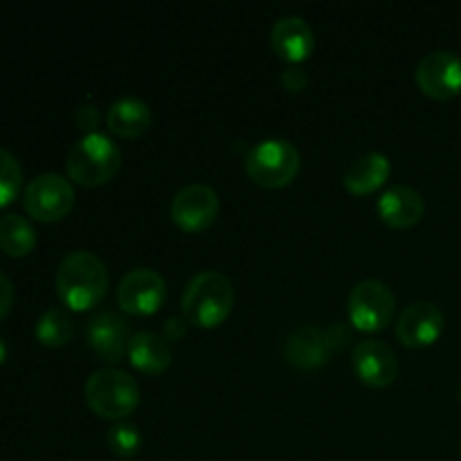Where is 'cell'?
<instances>
[{
  "mask_svg": "<svg viewBox=\"0 0 461 461\" xmlns=\"http://www.w3.org/2000/svg\"><path fill=\"white\" fill-rule=\"evenodd\" d=\"M57 293L70 309L86 311L106 295V264L90 250H75L61 259L57 268Z\"/></svg>",
  "mask_w": 461,
  "mask_h": 461,
  "instance_id": "6da1fadb",
  "label": "cell"
},
{
  "mask_svg": "<svg viewBox=\"0 0 461 461\" xmlns=\"http://www.w3.org/2000/svg\"><path fill=\"white\" fill-rule=\"evenodd\" d=\"M185 318L198 327H216L234 306V286L219 270H203L194 275L183 291Z\"/></svg>",
  "mask_w": 461,
  "mask_h": 461,
  "instance_id": "7a4b0ae2",
  "label": "cell"
},
{
  "mask_svg": "<svg viewBox=\"0 0 461 461\" xmlns=\"http://www.w3.org/2000/svg\"><path fill=\"white\" fill-rule=\"evenodd\" d=\"M120 165L122 151L115 140L108 138L106 133H97V131L77 140L66 158L70 178L79 185H88V187L111 180L120 171Z\"/></svg>",
  "mask_w": 461,
  "mask_h": 461,
  "instance_id": "3957f363",
  "label": "cell"
},
{
  "mask_svg": "<svg viewBox=\"0 0 461 461\" xmlns=\"http://www.w3.org/2000/svg\"><path fill=\"white\" fill-rule=\"evenodd\" d=\"M86 401L104 419H124L140 403V385L129 372L104 367L86 381Z\"/></svg>",
  "mask_w": 461,
  "mask_h": 461,
  "instance_id": "277c9868",
  "label": "cell"
},
{
  "mask_svg": "<svg viewBox=\"0 0 461 461\" xmlns=\"http://www.w3.org/2000/svg\"><path fill=\"white\" fill-rule=\"evenodd\" d=\"M246 171L257 185H264V187H284L300 171V151L288 140H259V142L248 149Z\"/></svg>",
  "mask_w": 461,
  "mask_h": 461,
  "instance_id": "5b68a950",
  "label": "cell"
},
{
  "mask_svg": "<svg viewBox=\"0 0 461 461\" xmlns=\"http://www.w3.org/2000/svg\"><path fill=\"white\" fill-rule=\"evenodd\" d=\"M396 297L381 279H363L349 295L351 324L360 331H381L392 322Z\"/></svg>",
  "mask_w": 461,
  "mask_h": 461,
  "instance_id": "8992f818",
  "label": "cell"
},
{
  "mask_svg": "<svg viewBox=\"0 0 461 461\" xmlns=\"http://www.w3.org/2000/svg\"><path fill=\"white\" fill-rule=\"evenodd\" d=\"M25 210L39 221H59L75 205V189L63 176L45 171L25 187Z\"/></svg>",
  "mask_w": 461,
  "mask_h": 461,
  "instance_id": "52a82bcc",
  "label": "cell"
},
{
  "mask_svg": "<svg viewBox=\"0 0 461 461\" xmlns=\"http://www.w3.org/2000/svg\"><path fill=\"white\" fill-rule=\"evenodd\" d=\"M167 297V282L153 268H133L117 286V302L131 315H151Z\"/></svg>",
  "mask_w": 461,
  "mask_h": 461,
  "instance_id": "ba28073f",
  "label": "cell"
},
{
  "mask_svg": "<svg viewBox=\"0 0 461 461\" xmlns=\"http://www.w3.org/2000/svg\"><path fill=\"white\" fill-rule=\"evenodd\" d=\"M219 214V194L205 183H192L178 189L171 201V219L187 232H198L214 223Z\"/></svg>",
  "mask_w": 461,
  "mask_h": 461,
  "instance_id": "9c48e42d",
  "label": "cell"
},
{
  "mask_svg": "<svg viewBox=\"0 0 461 461\" xmlns=\"http://www.w3.org/2000/svg\"><path fill=\"white\" fill-rule=\"evenodd\" d=\"M417 84L435 99H448L461 93V57L453 50H432L419 61Z\"/></svg>",
  "mask_w": 461,
  "mask_h": 461,
  "instance_id": "30bf717a",
  "label": "cell"
},
{
  "mask_svg": "<svg viewBox=\"0 0 461 461\" xmlns=\"http://www.w3.org/2000/svg\"><path fill=\"white\" fill-rule=\"evenodd\" d=\"M88 345L97 356H102L108 363H120L129 351V342L133 338L129 322L115 311H99L88 320L86 327Z\"/></svg>",
  "mask_w": 461,
  "mask_h": 461,
  "instance_id": "8fae6325",
  "label": "cell"
},
{
  "mask_svg": "<svg viewBox=\"0 0 461 461\" xmlns=\"http://www.w3.org/2000/svg\"><path fill=\"white\" fill-rule=\"evenodd\" d=\"M441 331H444V311L435 302H412L396 320V336L405 347L432 345Z\"/></svg>",
  "mask_w": 461,
  "mask_h": 461,
  "instance_id": "7c38bea8",
  "label": "cell"
},
{
  "mask_svg": "<svg viewBox=\"0 0 461 461\" xmlns=\"http://www.w3.org/2000/svg\"><path fill=\"white\" fill-rule=\"evenodd\" d=\"M333 354H336V349H333L329 331L318 327V324H302V327H297L286 338V345H284L286 360L293 367L300 369H318Z\"/></svg>",
  "mask_w": 461,
  "mask_h": 461,
  "instance_id": "4fadbf2b",
  "label": "cell"
},
{
  "mask_svg": "<svg viewBox=\"0 0 461 461\" xmlns=\"http://www.w3.org/2000/svg\"><path fill=\"white\" fill-rule=\"evenodd\" d=\"M354 372L367 385L385 387L399 376V360L387 342L363 340L354 349Z\"/></svg>",
  "mask_w": 461,
  "mask_h": 461,
  "instance_id": "5bb4252c",
  "label": "cell"
},
{
  "mask_svg": "<svg viewBox=\"0 0 461 461\" xmlns=\"http://www.w3.org/2000/svg\"><path fill=\"white\" fill-rule=\"evenodd\" d=\"M270 43L279 57L291 63H300L313 52L315 36L304 18L288 14V16L275 21L273 30H270Z\"/></svg>",
  "mask_w": 461,
  "mask_h": 461,
  "instance_id": "9a60e30c",
  "label": "cell"
},
{
  "mask_svg": "<svg viewBox=\"0 0 461 461\" xmlns=\"http://www.w3.org/2000/svg\"><path fill=\"white\" fill-rule=\"evenodd\" d=\"M376 210L378 216L392 228H410L421 221L423 212H426V201L419 189L410 187V185H394L381 194Z\"/></svg>",
  "mask_w": 461,
  "mask_h": 461,
  "instance_id": "2e32d148",
  "label": "cell"
},
{
  "mask_svg": "<svg viewBox=\"0 0 461 461\" xmlns=\"http://www.w3.org/2000/svg\"><path fill=\"white\" fill-rule=\"evenodd\" d=\"M129 360L135 369L144 374H160L171 365V347L169 340L153 331H138L133 333L126 351Z\"/></svg>",
  "mask_w": 461,
  "mask_h": 461,
  "instance_id": "e0dca14e",
  "label": "cell"
},
{
  "mask_svg": "<svg viewBox=\"0 0 461 461\" xmlns=\"http://www.w3.org/2000/svg\"><path fill=\"white\" fill-rule=\"evenodd\" d=\"M390 158L381 151H369L347 167L342 183L351 194H372L390 176Z\"/></svg>",
  "mask_w": 461,
  "mask_h": 461,
  "instance_id": "ac0fdd59",
  "label": "cell"
},
{
  "mask_svg": "<svg viewBox=\"0 0 461 461\" xmlns=\"http://www.w3.org/2000/svg\"><path fill=\"white\" fill-rule=\"evenodd\" d=\"M106 122L113 133L122 135V138H138L151 124V108L144 99L126 95V97L113 102V106L108 108Z\"/></svg>",
  "mask_w": 461,
  "mask_h": 461,
  "instance_id": "d6986e66",
  "label": "cell"
},
{
  "mask_svg": "<svg viewBox=\"0 0 461 461\" xmlns=\"http://www.w3.org/2000/svg\"><path fill=\"white\" fill-rule=\"evenodd\" d=\"M36 246V230L25 216L9 214L0 216V250L12 257L30 255Z\"/></svg>",
  "mask_w": 461,
  "mask_h": 461,
  "instance_id": "ffe728a7",
  "label": "cell"
},
{
  "mask_svg": "<svg viewBox=\"0 0 461 461\" xmlns=\"http://www.w3.org/2000/svg\"><path fill=\"white\" fill-rule=\"evenodd\" d=\"M75 333V322L63 309H48L36 322V338L45 347H63Z\"/></svg>",
  "mask_w": 461,
  "mask_h": 461,
  "instance_id": "44dd1931",
  "label": "cell"
},
{
  "mask_svg": "<svg viewBox=\"0 0 461 461\" xmlns=\"http://www.w3.org/2000/svg\"><path fill=\"white\" fill-rule=\"evenodd\" d=\"M23 185V169L21 162L16 160L14 153L0 147V207L9 205L18 196Z\"/></svg>",
  "mask_w": 461,
  "mask_h": 461,
  "instance_id": "7402d4cb",
  "label": "cell"
},
{
  "mask_svg": "<svg viewBox=\"0 0 461 461\" xmlns=\"http://www.w3.org/2000/svg\"><path fill=\"white\" fill-rule=\"evenodd\" d=\"M108 448L117 455V457H133L142 448V432L135 423L120 421L108 430Z\"/></svg>",
  "mask_w": 461,
  "mask_h": 461,
  "instance_id": "603a6c76",
  "label": "cell"
},
{
  "mask_svg": "<svg viewBox=\"0 0 461 461\" xmlns=\"http://www.w3.org/2000/svg\"><path fill=\"white\" fill-rule=\"evenodd\" d=\"M75 122H77V126H79V129L90 131V133H93L95 126L99 124L97 106H93V104H81V106L77 108V113H75Z\"/></svg>",
  "mask_w": 461,
  "mask_h": 461,
  "instance_id": "cb8c5ba5",
  "label": "cell"
},
{
  "mask_svg": "<svg viewBox=\"0 0 461 461\" xmlns=\"http://www.w3.org/2000/svg\"><path fill=\"white\" fill-rule=\"evenodd\" d=\"M282 84L286 86L288 90H293V93H297V90H302L306 86V72L297 66L286 68L282 75Z\"/></svg>",
  "mask_w": 461,
  "mask_h": 461,
  "instance_id": "d4e9b609",
  "label": "cell"
},
{
  "mask_svg": "<svg viewBox=\"0 0 461 461\" xmlns=\"http://www.w3.org/2000/svg\"><path fill=\"white\" fill-rule=\"evenodd\" d=\"M14 304V286L5 273H0V320L12 311Z\"/></svg>",
  "mask_w": 461,
  "mask_h": 461,
  "instance_id": "484cf974",
  "label": "cell"
},
{
  "mask_svg": "<svg viewBox=\"0 0 461 461\" xmlns=\"http://www.w3.org/2000/svg\"><path fill=\"white\" fill-rule=\"evenodd\" d=\"M5 358H7V345H5L3 336H0V365L5 363Z\"/></svg>",
  "mask_w": 461,
  "mask_h": 461,
  "instance_id": "4316f807",
  "label": "cell"
}]
</instances>
